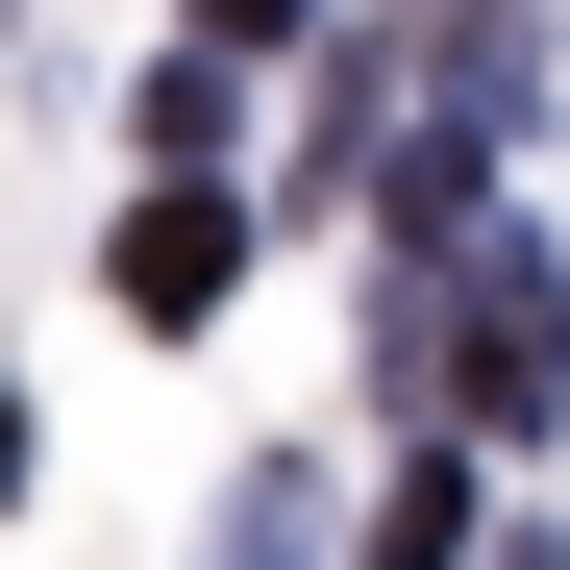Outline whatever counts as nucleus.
<instances>
[{
	"mask_svg": "<svg viewBox=\"0 0 570 570\" xmlns=\"http://www.w3.org/2000/svg\"><path fill=\"white\" fill-rule=\"evenodd\" d=\"M446 372H471V422H546V397H570V298H546L521 248H471V323H446Z\"/></svg>",
	"mask_w": 570,
	"mask_h": 570,
	"instance_id": "nucleus-1",
	"label": "nucleus"
},
{
	"mask_svg": "<svg viewBox=\"0 0 570 570\" xmlns=\"http://www.w3.org/2000/svg\"><path fill=\"white\" fill-rule=\"evenodd\" d=\"M224 273H248V199H199V174H174V199L125 224V323H224Z\"/></svg>",
	"mask_w": 570,
	"mask_h": 570,
	"instance_id": "nucleus-2",
	"label": "nucleus"
},
{
	"mask_svg": "<svg viewBox=\"0 0 570 570\" xmlns=\"http://www.w3.org/2000/svg\"><path fill=\"white\" fill-rule=\"evenodd\" d=\"M199 26H224V50H298V0H199Z\"/></svg>",
	"mask_w": 570,
	"mask_h": 570,
	"instance_id": "nucleus-3",
	"label": "nucleus"
},
{
	"mask_svg": "<svg viewBox=\"0 0 570 570\" xmlns=\"http://www.w3.org/2000/svg\"><path fill=\"white\" fill-rule=\"evenodd\" d=\"M0 471H26V397H0Z\"/></svg>",
	"mask_w": 570,
	"mask_h": 570,
	"instance_id": "nucleus-4",
	"label": "nucleus"
}]
</instances>
